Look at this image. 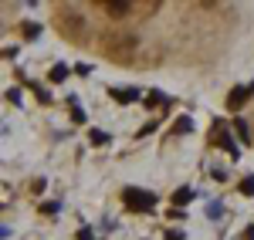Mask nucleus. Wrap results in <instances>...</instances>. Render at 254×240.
Instances as JSON below:
<instances>
[{"label": "nucleus", "mask_w": 254, "mask_h": 240, "mask_svg": "<svg viewBox=\"0 0 254 240\" xmlns=\"http://www.w3.org/2000/svg\"><path fill=\"white\" fill-rule=\"evenodd\" d=\"M248 95H254V85H248V88H234L231 98H227V105H231V108H241V105L248 101Z\"/></svg>", "instance_id": "2"}, {"label": "nucleus", "mask_w": 254, "mask_h": 240, "mask_svg": "<svg viewBox=\"0 0 254 240\" xmlns=\"http://www.w3.org/2000/svg\"><path fill=\"white\" fill-rule=\"evenodd\" d=\"M241 193H244V196H254V180H244V183H241Z\"/></svg>", "instance_id": "3"}, {"label": "nucleus", "mask_w": 254, "mask_h": 240, "mask_svg": "<svg viewBox=\"0 0 254 240\" xmlns=\"http://www.w3.org/2000/svg\"><path fill=\"white\" fill-rule=\"evenodd\" d=\"M122 203H126V206H132V210H149V206L156 203V196H153V193H142V190H132V186H129V190H122Z\"/></svg>", "instance_id": "1"}]
</instances>
